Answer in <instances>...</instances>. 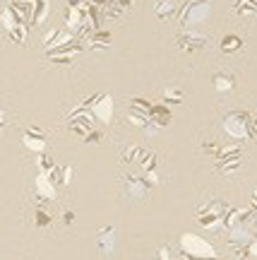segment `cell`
<instances>
[{"label":"cell","instance_id":"7a4b0ae2","mask_svg":"<svg viewBox=\"0 0 257 260\" xmlns=\"http://www.w3.org/2000/svg\"><path fill=\"white\" fill-rule=\"evenodd\" d=\"M5 125H8V116H5V111L0 109V130L5 128Z\"/></svg>","mask_w":257,"mask_h":260},{"label":"cell","instance_id":"6da1fadb","mask_svg":"<svg viewBox=\"0 0 257 260\" xmlns=\"http://www.w3.org/2000/svg\"><path fill=\"white\" fill-rule=\"evenodd\" d=\"M238 46H240V39H236V37H229L221 41V48H224V51H236Z\"/></svg>","mask_w":257,"mask_h":260}]
</instances>
